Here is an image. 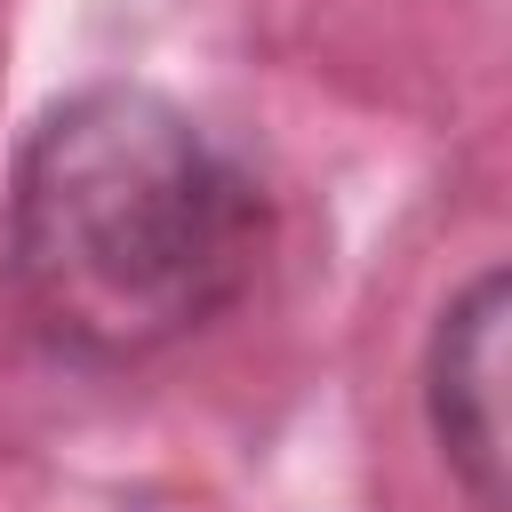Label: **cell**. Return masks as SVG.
<instances>
[{
    "label": "cell",
    "instance_id": "6da1fadb",
    "mask_svg": "<svg viewBox=\"0 0 512 512\" xmlns=\"http://www.w3.org/2000/svg\"><path fill=\"white\" fill-rule=\"evenodd\" d=\"M264 248V184L160 88H72L8 168V296L80 368H128L200 336L256 288Z\"/></svg>",
    "mask_w": 512,
    "mask_h": 512
},
{
    "label": "cell",
    "instance_id": "7a4b0ae2",
    "mask_svg": "<svg viewBox=\"0 0 512 512\" xmlns=\"http://www.w3.org/2000/svg\"><path fill=\"white\" fill-rule=\"evenodd\" d=\"M504 264H480L424 336V424L472 512H504Z\"/></svg>",
    "mask_w": 512,
    "mask_h": 512
}]
</instances>
